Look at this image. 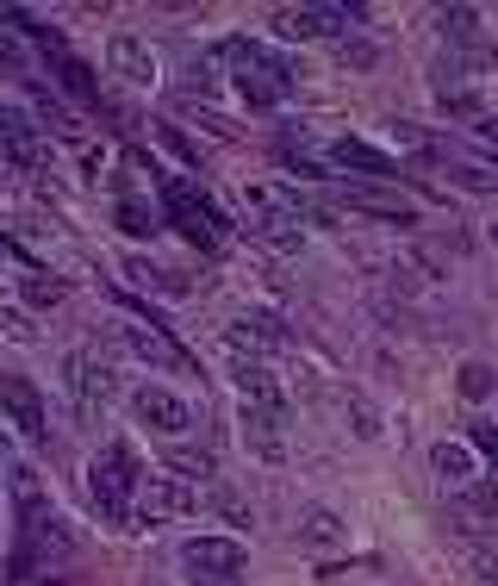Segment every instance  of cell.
Listing matches in <instances>:
<instances>
[{
    "label": "cell",
    "instance_id": "cell-14",
    "mask_svg": "<svg viewBox=\"0 0 498 586\" xmlns=\"http://www.w3.org/2000/svg\"><path fill=\"white\" fill-rule=\"evenodd\" d=\"M330 162H337V169H362V176H399V157H386V150L362 144V137H337V144H330Z\"/></svg>",
    "mask_w": 498,
    "mask_h": 586
},
{
    "label": "cell",
    "instance_id": "cell-32",
    "mask_svg": "<svg viewBox=\"0 0 498 586\" xmlns=\"http://www.w3.org/2000/svg\"><path fill=\"white\" fill-rule=\"evenodd\" d=\"M343 63H355V69H374V44H362V38L349 44V38H343Z\"/></svg>",
    "mask_w": 498,
    "mask_h": 586
},
{
    "label": "cell",
    "instance_id": "cell-24",
    "mask_svg": "<svg viewBox=\"0 0 498 586\" xmlns=\"http://www.w3.org/2000/svg\"><path fill=\"white\" fill-rule=\"evenodd\" d=\"M349 425H355V437H362V443H374V437H381V412L367 406L362 393H349Z\"/></svg>",
    "mask_w": 498,
    "mask_h": 586
},
{
    "label": "cell",
    "instance_id": "cell-28",
    "mask_svg": "<svg viewBox=\"0 0 498 586\" xmlns=\"http://www.w3.org/2000/svg\"><path fill=\"white\" fill-rule=\"evenodd\" d=\"M118 225H125V232H132V237H150V232H156L150 206H137V200H125V206H118Z\"/></svg>",
    "mask_w": 498,
    "mask_h": 586
},
{
    "label": "cell",
    "instance_id": "cell-30",
    "mask_svg": "<svg viewBox=\"0 0 498 586\" xmlns=\"http://www.w3.org/2000/svg\"><path fill=\"white\" fill-rule=\"evenodd\" d=\"M474 511L498 518V481H474Z\"/></svg>",
    "mask_w": 498,
    "mask_h": 586
},
{
    "label": "cell",
    "instance_id": "cell-1",
    "mask_svg": "<svg viewBox=\"0 0 498 586\" xmlns=\"http://www.w3.org/2000/svg\"><path fill=\"white\" fill-rule=\"evenodd\" d=\"M218 57L230 63V81H237V94H244L249 106H281V100L293 94V69L274 57L269 44L225 38V44H218Z\"/></svg>",
    "mask_w": 498,
    "mask_h": 586
},
{
    "label": "cell",
    "instance_id": "cell-36",
    "mask_svg": "<svg viewBox=\"0 0 498 586\" xmlns=\"http://www.w3.org/2000/svg\"><path fill=\"white\" fill-rule=\"evenodd\" d=\"M7 256H13V250H7V237H0V262H7Z\"/></svg>",
    "mask_w": 498,
    "mask_h": 586
},
{
    "label": "cell",
    "instance_id": "cell-4",
    "mask_svg": "<svg viewBox=\"0 0 498 586\" xmlns=\"http://www.w3.org/2000/svg\"><path fill=\"white\" fill-rule=\"evenodd\" d=\"M63 381H69V399H76L81 418H94V406L113 399V369H106L94 350H69V356H63Z\"/></svg>",
    "mask_w": 498,
    "mask_h": 586
},
{
    "label": "cell",
    "instance_id": "cell-13",
    "mask_svg": "<svg viewBox=\"0 0 498 586\" xmlns=\"http://www.w3.org/2000/svg\"><path fill=\"white\" fill-rule=\"evenodd\" d=\"M237 430H244V443L262 462H287V443H281V418L274 412H256V406H244V418H237Z\"/></svg>",
    "mask_w": 498,
    "mask_h": 586
},
{
    "label": "cell",
    "instance_id": "cell-29",
    "mask_svg": "<svg viewBox=\"0 0 498 586\" xmlns=\"http://www.w3.org/2000/svg\"><path fill=\"white\" fill-rule=\"evenodd\" d=\"M467 437H474V450L486 455V462H498V425H486V418H479V425H467Z\"/></svg>",
    "mask_w": 498,
    "mask_h": 586
},
{
    "label": "cell",
    "instance_id": "cell-16",
    "mask_svg": "<svg viewBox=\"0 0 498 586\" xmlns=\"http://www.w3.org/2000/svg\"><path fill=\"white\" fill-rule=\"evenodd\" d=\"M349 206H355V213H374V218H386V225H399V232H411V225H418V213H411L405 200H393V194H374V188H349Z\"/></svg>",
    "mask_w": 498,
    "mask_h": 586
},
{
    "label": "cell",
    "instance_id": "cell-33",
    "mask_svg": "<svg viewBox=\"0 0 498 586\" xmlns=\"http://www.w3.org/2000/svg\"><path fill=\"white\" fill-rule=\"evenodd\" d=\"M474 567H479V581L486 586H498V555H474Z\"/></svg>",
    "mask_w": 498,
    "mask_h": 586
},
{
    "label": "cell",
    "instance_id": "cell-25",
    "mask_svg": "<svg viewBox=\"0 0 498 586\" xmlns=\"http://www.w3.org/2000/svg\"><path fill=\"white\" fill-rule=\"evenodd\" d=\"M455 387H461V399H486V393H493L498 381H493V369H486V362H467Z\"/></svg>",
    "mask_w": 498,
    "mask_h": 586
},
{
    "label": "cell",
    "instance_id": "cell-10",
    "mask_svg": "<svg viewBox=\"0 0 498 586\" xmlns=\"http://www.w3.org/2000/svg\"><path fill=\"white\" fill-rule=\"evenodd\" d=\"M349 20H355L349 7H299V13H281L274 32H281V38H343Z\"/></svg>",
    "mask_w": 498,
    "mask_h": 586
},
{
    "label": "cell",
    "instance_id": "cell-3",
    "mask_svg": "<svg viewBox=\"0 0 498 586\" xmlns=\"http://www.w3.org/2000/svg\"><path fill=\"white\" fill-rule=\"evenodd\" d=\"M181 562H188V574L200 586H237V574L249 567V549L237 537H193L181 549Z\"/></svg>",
    "mask_w": 498,
    "mask_h": 586
},
{
    "label": "cell",
    "instance_id": "cell-26",
    "mask_svg": "<svg viewBox=\"0 0 498 586\" xmlns=\"http://www.w3.org/2000/svg\"><path fill=\"white\" fill-rule=\"evenodd\" d=\"M125 274H132V281H137V288H181V281H169V274H162V269H150V262H144V256H125Z\"/></svg>",
    "mask_w": 498,
    "mask_h": 586
},
{
    "label": "cell",
    "instance_id": "cell-7",
    "mask_svg": "<svg viewBox=\"0 0 498 586\" xmlns=\"http://www.w3.org/2000/svg\"><path fill=\"white\" fill-rule=\"evenodd\" d=\"M188 511H200L193 481H144V487H137V525L144 530L162 525V518H188Z\"/></svg>",
    "mask_w": 498,
    "mask_h": 586
},
{
    "label": "cell",
    "instance_id": "cell-19",
    "mask_svg": "<svg viewBox=\"0 0 498 586\" xmlns=\"http://www.w3.org/2000/svg\"><path fill=\"white\" fill-rule=\"evenodd\" d=\"M299 543H306V549H337V543H343V525H337V511H306V525H299Z\"/></svg>",
    "mask_w": 498,
    "mask_h": 586
},
{
    "label": "cell",
    "instance_id": "cell-8",
    "mask_svg": "<svg viewBox=\"0 0 498 586\" xmlns=\"http://www.w3.org/2000/svg\"><path fill=\"white\" fill-rule=\"evenodd\" d=\"M132 412H137V425H150V430H169V437H181V430L193 425L188 399H174L169 387H137V393H132Z\"/></svg>",
    "mask_w": 498,
    "mask_h": 586
},
{
    "label": "cell",
    "instance_id": "cell-6",
    "mask_svg": "<svg viewBox=\"0 0 498 586\" xmlns=\"http://www.w3.org/2000/svg\"><path fill=\"white\" fill-rule=\"evenodd\" d=\"M0 412L13 418V430H20V437H32V443H50L44 399H38V387H32L25 374H0Z\"/></svg>",
    "mask_w": 498,
    "mask_h": 586
},
{
    "label": "cell",
    "instance_id": "cell-34",
    "mask_svg": "<svg viewBox=\"0 0 498 586\" xmlns=\"http://www.w3.org/2000/svg\"><path fill=\"white\" fill-rule=\"evenodd\" d=\"M479 137H493L498 144V119H479Z\"/></svg>",
    "mask_w": 498,
    "mask_h": 586
},
{
    "label": "cell",
    "instance_id": "cell-27",
    "mask_svg": "<svg viewBox=\"0 0 498 586\" xmlns=\"http://www.w3.org/2000/svg\"><path fill=\"white\" fill-rule=\"evenodd\" d=\"M442 113H461V119H479V94L474 88H442Z\"/></svg>",
    "mask_w": 498,
    "mask_h": 586
},
{
    "label": "cell",
    "instance_id": "cell-17",
    "mask_svg": "<svg viewBox=\"0 0 498 586\" xmlns=\"http://www.w3.org/2000/svg\"><path fill=\"white\" fill-rule=\"evenodd\" d=\"M57 76H63V88H69L81 106H94V100H100V81H94L88 63H76V57H63V50H57Z\"/></svg>",
    "mask_w": 498,
    "mask_h": 586
},
{
    "label": "cell",
    "instance_id": "cell-2",
    "mask_svg": "<svg viewBox=\"0 0 498 586\" xmlns=\"http://www.w3.org/2000/svg\"><path fill=\"white\" fill-rule=\"evenodd\" d=\"M137 487H144V474H137V455L125 443H106L94 455V469H88V493H94V511L106 518L113 530H132L137 525Z\"/></svg>",
    "mask_w": 498,
    "mask_h": 586
},
{
    "label": "cell",
    "instance_id": "cell-11",
    "mask_svg": "<svg viewBox=\"0 0 498 586\" xmlns=\"http://www.w3.org/2000/svg\"><path fill=\"white\" fill-rule=\"evenodd\" d=\"M106 63H113V76H118V81H137V88H150V81H156V57H150V44L132 38V32H118V38L106 44Z\"/></svg>",
    "mask_w": 498,
    "mask_h": 586
},
{
    "label": "cell",
    "instance_id": "cell-20",
    "mask_svg": "<svg viewBox=\"0 0 498 586\" xmlns=\"http://www.w3.org/2000/svg\"><path fill=\"white\" fill-rule=\"evenodd\" d=\"M13 499H20V518H25V530H32L44 518V487H38L32 469H13Z\"/></svg>",
    "mask_w": 498,
    "mask_h": 586
},
{
    "label": "cell",
    "instance_id": "cell-12",
    "mask_svg": "<svg viewBox=\"0 0 498 586\" xmlns=\"http://www.w3.org/2000/svg\"><path fill=\"white\" fill-rule=\"evenodd\" d=\"M237 393H244V406H256V412H274L281 418V381H274L262 362H249V356H237Z\"/></svg>",
    "mask_w": 498,
    "mask_h": 586
},
{
    "label": "cell",
    "instance_id": "cell-37",
    "mask_svg": "<svg viewBox=\"0 0 498 586\" xmlns=\"http://www.w3.org/2000/svg\"><path fill=\"white\" fill-rule=\"evenodd\" d=\"M486 232H493V244H498V218H493V225H486Z\"/></svg>",
    "mask_w": 498,
    "mask_h": 586
},
{
    "label": "cell",
    "instance_id": "cell-18",
    "mask_svg": "<svg viewBox=\"0 0 498 586\" xmlns=\"http://www.w3.org/2000/svg\"><path fill=\"white\" fill-rule=\"evenodd\" d=\"M430 462H437L442 481H474V450H467V443H437Z\"/></svg>",
    "mask_w": 498,
    "mask_h": 586
},
{
    "label": "cell",
    "instance_id": "cell-22",
    "mask_svg": "<svg viewBox=\"0 0 498 586\" xmlns=\"http://www.w3.org/2000/svg\"><path fill=\"white\" fill-rule=\"evenodd\" d=\"M169 469L174 474H193V481H212V474H218V462H212V450H169Z\"/></svg>",
    "mask_w": 498,
    "mask_h": 586
},
{
    "label": "cell",
    "instance_id": "cell-15",
    "mask_svg": "<svg viewBox=\"0 0 498 586\" xmlns=\"http://www.w3.org/2000/svg\"><path fill=\"white\" fill-rule=\"evenodd\" d=\"M118 337H125V350H132V356H144V362H156V369H181V362H188V356L174 350V343H169V337H162V331H144V325H125V331H118Z\"/></svg>",
    "mask_w": 498,
    "mask_h": 586
},
{
    "label": "cell",
    "instance_id": "cell-5",
    "mask_svg": "<svg viewBox=\"0 0 498 586\" xmlns=\"http://www.w3.org/2000/svg\"><path fill=\"white\" fill-rule=\"evenodd\" d=\"M0 150L20 162V176H38L44 162H50V144H44L38 119L20 113V106H0Z\"/></svg>",
    "mask_w": 498,
    "mask_h": 586
},
{
    "label": "cell",
    "instance_id": "cell-9",
    "mask_svg": "<svg viewBox=\"0 0 498 586\" xmlns=\"http://www.w3.org/2000/svg\"><path fill=\"white\" fill-rule=\"evenodd\" d=\"M230 350L237 356H274V350H287V325H281V318H269V313H237L230 318Z\"/></svg>",
    "mask_w": 498,
    "mask_h": 586
},
{
    "label": "cell",
    "instance_id": "cell-35",
    "mask_svg": "<svg viewBox=\"0 0 498 586\" xmlns=\"http://www.w3.org/2000/svg\"><path fill=\"white\" fill-rule=\"evenodd\" d=\"M7 462H13V443H7V437H0V469H7Z\"/></svg>",
    "mask_w": 498,
    "mask_h": 586
},
{
    "label": "cell",
    "instance_id": "cell-23",
    "mask_svg": "<svg viewBox=\"0 0 498 586\" xmlns=\"http://www.w3.org/2000/svg\"><path fill=\"white\" fill-rule=\"evenodd\" d=\"M25 306H57V300H63V293H69V288H63V281H57V274H25Z\"/></svg>",
    "mask_w": 498,
    "mask_h": 586
},
{
    "label": "cell",
    "instance_id": "cell-31",
    "mask_svg": "<svg viewBox=\"0 0 498 586\" xmlns=\"http://www.w3.org/2000/svg\"><path fill=\"white\" fill-rule=\"evenodd\" d=\"M0 331L13 337V343H32V337H38V331H32V325H25L20 313H0Z\"/></svg>",
    "mask_w": 498,
    "mask_h": 586
},
{
    "label": "cell",
    "instance_id": "cell-21",
    "mask_svg": "<svg viewBox=\"0 0 498 586\" xmlns=\"http://www.w3.org/2000/svg\"><path fill=\"white\" fill-rule=\"evenodd\" d=\"M442 38L461 44V50H479V20H474V7H449V13H442Z\"/></svg>",
    "mask_w": 498,
    "mask_h": 586
}]
</instances>
